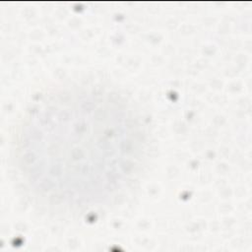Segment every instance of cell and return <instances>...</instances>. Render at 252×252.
I'll use <instances>...</instances> for the list:
<instances>
[{
	"label": "cell",
	"instance_id": "cell-1",
	"mask_svg": "<svg viewBox=\"0 0 252 252\" xmlns=\"http://www.w3.org/2000/svg\"><path fill=\"white\" fill-rule=\"evenodd\" d=\"M21 171L32 190L56 205L83 207L116 196L140 165L144 130L115 94L73 87L37 102L18 141Z\"/></svg>",
	"mask_w": 252,
	"mask_h": 252
}]
</instances>
